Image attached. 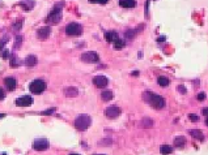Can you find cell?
Here are the masks:
<instances>
[{"label": "cell", "mask_w": 208, "mask_h": 155, "mask_svg": "<svg viewBox=\"0 0 208 155\" xmlns=\"http://www.w3.org/2000/svg\"><path fill=\"white\" fill-rule=\"evenodd\" d=\"M143 99L145 103L151 104L153 108H156V110H161L165 107V99L162 97H160V95L151 93V91L143 93Z\"/></svg>", "instance_id": "cell-1"}, {"label": "cell", "mask_w": 208, "mask_h": 155, "mask_svg": "<svg viewBox=\"0 0 208 155\" xmlns=\"http://www.w3.org/2000/svg\"><path fill=\"white\" fill-rule=\"evenodd\" d=\"M90 124H92V119H90L89 115H78V116L76 117V120H75V126H76L77 130H80V132H84V130H86L90 126Z\"/></svg>", "instance_id": "cell-2"}, {"label": "cell", "mask_w": 208, "mask_h": 155, "mask_svg": "<svg viewBox=\"0 0 208 155\" xmlns=\"http://www.w3.org/2000/svg\"><path fill=\"white\" fill-rule=\"evenodd\" d=\"M46 82L43 79H34V81L30 82L29 85V90L31 91L33 94H41L46 90Z\"/></svg>", "instance_id": "cell-3"}, {"label": "cell", "mask_w": 208, "mask_h": 155, "mask_svg": "<svg viewBox=\"0 0 208 155\" xmlns=\"http://www.w3.org/2000/svg\"><path fill=\"white\" fill-rule=\"evenodd\" d=\"M62 20V4H56L54 7V9L50 12L49 17H47V21L51 23H58Z\"/></svg>", "instance_id": "cell-4"}, {"label": "cell", "mask_w": 208, "mask_h": 155, "mask_svg": "<svg viewBox=\"0 0 208 155\" xmlns=\"http://www.w3.org/2000/svg\"><path fill=\"white\" fill-rule=\"evenodd\" d=\"M81 33H82V26L77 22H71L66 26V34L67 35L77 37V35H81Z\"/></svg>", "instance_id": "cell-5"}, {"label": "cell", "mask_w": 208, "mask_h": 155, "mask_svg": "<svg viewBox=\"0 0 208 155\" xmlns=\"http://www.w3.org/2000/svg\"><path fill=\"white\" fill-rule=\"evenodd\" d=\"M81 60L84 63H89V64H94V63L100 61V55L94 51H88L81 55Z\"/></svg>", "instance_id": "cell-6"}, {"label": "cell", "mask_w": 208, "mask_h": 155, "mask_svg": "<svg viewBox=\"0 0 208 155\" xmlns=\"http://www.w3.org/2000/svg\"><path fill=\"white\" fill-rule=\"evenodd\" d=\"M33 149L35 151H45L46 149H49V141L46 138H37L33 141Z\"/></svg>", "instance_id": "cell-7"}, {"label": "cell", "mask_w": 208, "mask_h": 155, "mask_svg": "<svg viewBox=\"0 0 208 155\" xmlns=\"http://www.w3.org/2000/svg\"><path fill=\"white\" fill-rule=\"evenodd\" d=\"M120 115V108L117 106H110L105 110V116L109 119H115Z\"/></svg>", "instance_id": "cell-8"}, {"label": "cell", "mask_w": 208, "mask_h": 155, "mask_svg": "<svg viewBox=\"0 0 208 155\" xmlns=\"http://www.w3.org/2000/svg\"><path fill=\"white\" fill-rule=\"evenodd\" d=\"M33 103V99H31L30 95H24V97H20L16 99V106L18 107H29Z\"/></svg>", "instance_id": "cell-9"}, {"label": "cell", "mask_w": 208, "mask_h": 155, "mask_svg": "<svg viewBox=\"0 0 208 155\" xmlns=\"http://www.w3.org/2000/svg\"><path fill=\"white\" fill-rule=\"evenodd\" d=\"M107 83H109V79L107 77H105V76H96V77H93V85L94 86H97V87H106L107 86Z\"/></svg>", "instance_id": "cell-10"}, {"label": "cell", "mask_w": 208, "mask_h": 155, "mask_svg": "<svg viewBox=\"0 0 208 155\" xmlns=\"http://www.w3.org/2000/svg\"><path fill=\"white\" fill-rule=\"evenodd\" d=\"M50 33H51L50 26H43L37 31V38L39 41H45V39H47L50 37Z\"/></svg>", "instance_id": "cell-11"}, {"label": "cell", "mask_w": 208, "mask_h": 155, "mask_svg": "<svg viewBox=\"0 0 208 155\" xmlns=\"http://www.w3.org/2000/svg\"><path fill=\"white\" fill-rule=\"evenodd\" d=\"M4 83H5V86H7L8 90L13 91L16 89V85H17V81H16L14 77H7L5 79H4Z\"/></svg>", "instance_id": "cell-12"}, {"label": "cell", "mask_w": 208, "mask_h": 155, "mask_svg": "<svg viewBox=\"0 0 208 155\" xmlns=\"http://www.w3.org/2000/svg\"><path fill=\"white\" fill-rule=\"evenodd\" d=\"M37 63H38V59H37L35 55H27V56L25 57L24 64H25L26 67H29V68H31V67H34Z\"/></svg>", "instance_id": "cell-13"}, {"label": "cell", "mask_w": 208, "mask_h": 155, "mask_svg": "<svg viewBox=\"0 0 208 155\" xmlns=\"http://www.w3.org/2000/svg\"><path fill=\"white\" fill-rule=\"evenodd\" d=\"M77 94H78L77 87L71 86V87H66L64 89V95L68 98H75V97H77Z\"/></svg>", "instance_id": "cell-14"}, {"label": "cell", "mask_w": 208, "mask_h": 155, "mask_svg": "<svg viewBox=\"0 0 208 155\" xmlns=\"http://www.w3.org/2000/svg\"><path fill=\"white\" fill-rule=\"evenodd\" d=\"M105 39L107 42H115L117 39H118V34L115 33V31H106L105 33Z\"/></svg>", "instance_id": "cell-15"}, {"label": "cell", "mask_w": 208, "mask_h": 155, "mask_svg": "<svg viewBox=\"0 0 208 155\" xmlns=\"http://www.w3.org/2000/svg\"><path fill=\"white\" fill-rule=\"evenodd\" d=\"M119 5L123 8H133L136 7L135 0H119Z\"/></svg>", "instance_id": "cell-16"}, {"label": "cell", "mask_w": 208, "mask_h": 155, "mask_svg": "<svg viewBox=\"0 0 208 155\" xmlns=\"http://www.w3.org/2000/svg\"><path fill=\"white\" fill-rule=\"evenodd\" d=\"M190 136L194 137L195 140H199V141H203L204 140V134L200 132V130H198V129H191L190 130Z\"/></svg>", "instance_id": "cell-17"}, {"label": "cell", "mask_w": 208, "mask_h": 155, "mask_svg": "<svg viewBox=\"0 0 208 155\" xmlns=\"http://www.w3.org/2000/svg\"><path fill=\"white\" fill-rule=\"evenodd\" d=\"M184 145H186V138H184V137H182V136H181V137H175V140H174V146H175V147H183V146Z\"/></svg>", "instance_id": "cell-18"}, {"label": "cell", "mask_w": 208, "mask_h": 155, "mask_svg": "<svg viewBox=\"0 0 208 155\" xmlns=\"http://www.w3.org/2000/svg\"><path fill=\"white\" fill-rule=\"evenodd\" d=\"M160 151H161L162 155H169V154L173 153V147L171 146H169V145H162L160 147Z\"/></svg>", "instance_id": "cell-19"}, {"label": "cell", "mask_w": 208, "mask_h": 155, "mask_svg": "<svg viewBox=\"0 0 208 155\" xmlns=\"http://www.w3.org/2000/svg\"><path fill=\"white\" fill-rule=\"evenodd\" d=\"M101 98H102V101H106V102H107V101H111V99H113V93H111V91H107V90H106V91H102Z\"/></svg>", "instance_id": "cell-20"}, {"label": "cell", "mask_w": 208, "mask_h": 155, "mask_svg": "<svg viewBox=\"0 0 208 155\" xmlns=\"http://www.w3.org/2000/svg\"><path fill=\"white\" fill-rule=\"evenodd\" d=\"M157 82H158L160 86H164V87H165V86L169 85V78L165 77V76H161V77L157 78Z\"/></svg>", "instance_id": "cell-21"}, {"label": "cell", "mask_w": 208, "mask_h": 155, "mask_svg": "<svg viewBox=\"0 0 208 155\" xmlns=\"http://www.w3.org/2000/svg\"><path fill=\"white\" fill-rule=\"evenodd\" d=\"M152 125H153L152 119L145 117V119H143V120H141V126H143V128H151Z\"/></svg>", "instance_id": "cell-22"}, {"label": "cell", "mask_w": 208, "mask_h": 155, "mask_svg": "<svg viewBox=\"0 0 208 155\" xmlns=\"http://www.w3.org/2000/svg\"><path fill=\"white\" fill-rule=\"evenodd\" d=\"M9 59H11V63H9V64H11L12 68H16V67L20 65V61H18V59H17V56H16V55H12Z\"/></svg>", "instance_id": "cell-23"}, {"label": "cell", "mask_w": 208, "mask_h": 155, "mask_svg": "<svg viewBox=\"0 0 208 155\" xmlns=\"http://www.w3.org/2000/svg\"><path fill=\"white\" fill-rule=\"evenodd\" d=\"M124 47V41H122V39L118 38L115 42H114V48L115 50H122Z\"/></svg>", "instance_id": "cell-24"}, {"label": "cell", "mask_w": 208, "mask_h": 155, "mask_svg": "<svg viewBox=\"0 0 208 155\" xmlns=\"http://www.w3.org/2000/svg\"><path fill=\"white\" fill-rule=\"evenodd\" d=\"M135 34H136L135 30H127V31L124 33V35H126V38H127V39H133Z\"/></svg>", "instance_id": "cell-25"}, {"label": "cell", "mask_w": 208, "mask_h": 155, "mask_svg": "<svg viewBox=\"0 0 208 155\" xmlns=\"http://www.w3.org/2000/svg\"><path fill=\"white\" fill-rule=\"evenodd\" d=\"M21 42H22V37L21 35H18L17 38H16V43H14V48H20V46H21Z\"/></svg>", "instance_id": "cell-26"}, {"label": "cell", "mask_w": 208, "mask_h": 155, "mask_svg": "<svg viewBox=\"0 0 208 155\" xmlns=\"http://www.w3.org/2000/svg\"><path fill=\"white\" fill-rule=\"evenodd\" d=\"M2 57L4 59V60L9 59V57H11V56H9V51H8V50H3V51H2Z\"/></svg>", "instance_id": "cell-27"}, {"label": "cell", "mask_w": 208, "mask_h": 155, "mask_svg": "<svg viewBox=\"0 0 208 155\" xmlns=\"http://www.w3.org/2000/svg\"><path fill=\"white\" fill-rule=\"evenodd\" d=\"M188 119L192 121V122H196V121H199V117L196 116V115H194V113H190L188 115Z\"/></svg>", "instance_id": "cell-28"}, {"label": "cell", "mask_w": 208, "mask_h": 155, "mask_svg": "<svg viewBox=\"0 0 208 155\" xmlns=\"http://www.w3.org/2000/svg\"><path fill=\"white\" fill-rule=\"evenodd\" d=\"M55 110H56V108H49L47 111H42L41 115H51V113L55 112Z\"/></svg>", "instance_id": "cell-29"}, {"label": "cell", "mask_w": 208, "mask_h": 155, "mask_svg": "<svg viewBox=\"0 0 208 155\" xmlns=\"http://www.w3.org/2000/svg\"><path fill=\"white\" fill-rule=\"evenodd\" d=\"M198 101H200V102L206 101V93H199L198 94Z\"/></svg>", "instance_id": "cell-30"}, {"label": "cell", "mask_w": 208, "mask_h": 155, "mask_svg": "<svg viewBox=\"0 0 208 155\" xmlns=\"http://www.w3.org/2000/svg\"><path fill=\"white\" fill-rule=\"evenodd\" d=\"M90 3H97V4H106L109 0H89Z\"/></svg>", "instance_id": "cell-31"}, {"label": "cell", "mask_w": 208, "mask_h": 155, "mask_svg": "<svg viewBox=\"0 0 208 155\" xmlns=\"http://www.w3.org/2000/svg\"><path fill=\"white\" fill-rule=\"evenodd\" d=\"M177 89H178V91H179V93H182V94H186V87H184L183 85H179L178 87H177Z\"/></svg>", "instance_id": "cell-32"}, {"label": "cell", "mask_w": 208, "mask_h": 155, "mask_svg": "<svg viewBox=\"0 0 208 155\" xmlns=\"http://www.w3.org/2000/svg\"><path fill=\"white\" fill-rule=\"evenodd\" d=\"M21 23H22L21 21L16 22V23H14V25H13V26H14V27H13V29H14V30H20V29H21Z\"/></svg>", "instance_id": "cell-33"}, {"label": "cell", "mask_w": 208, "mask_h": 155, "mask_svg": "<svg viewBox=\"0 0 208 155\" xmlns=\"http://www.w3.org/2000/svg\"><path fill=\"white\" fill-rule=\"evenodd\" d=\"M4 97H5V93H4V90L0 87V101H3Z\"/></svg>", "instance_id": "cell-34"}, {"label": "cell", "mask_w": 208, "mask_h": 155, "mask_svg": "<svg viewBox=\"0 0 208 155\" xmlns=\"http://www.w3.org/2000/svg\"><path fill=\"white\" fill-rule=\"evenodd\" d=\"M203 115L204 116L208 117V107H206V108H203Z\"/></svg>", "instance_id": "cell-35"}, {"label": "cell", "mask_w": 208, "mask_h": 155, "mask_svg": "<svg viewBox=\"0 0 208 155\" xmlns=\"http://www.w3.org/2000/svg\"><path fill=\"white\" fill-rule=\"evenodd\" d=\"M132 76H139V72H132Z\"/></svg>", "instance_id": "cell-36"}, {"label": "cell", "mask_w": 208, "mask_h": 155, "mask_svg": "<svg viewBox=\"0 0 208 155\" xmlns=\"http://www.w3.org/2000/svg\"><path fill=\"white\" fill-rule=\"evenodd\" d=\"M162 41H165V38H164V37H161V38H158V42H162Z\"/></svg>", "instance_id": "cell-37"}, {"label": "cell", "mask_w": 208, "mask_h": 155, "mask_svg": "<svg viewBox=\"0 0 208 155\" xmlns=\"http://www.w3.org/2000/svg\"><path fill=\"white\" fill-rule=\"evenodd\" d=\"M3 117H5V113H0V119H3Z\"/></svg>", "instance_id": "cell-38"}, {"label": "cell", "mask_w": 208, "mask_h": 155, "mask_svg": "<svg viewBox=\"0 0 208 155\" xmlns=\"http://www.w3.org/2000/svg\"><path fill=\"white\" fill-rule=\"evenodd\" d=\"M206 125L208 126V117H207V120H206Z\"/></svg>", "instance_id": "cell-39"}, {"label": "cell", "mask_w": 208, "mask_h": 155, "mask_svg": "<svg viewBox=\"0 0 208 155\" xmlns=\"http://www.w3.org/2000/svg\"><path fill=\"white\" fill-rule=\"evenodd\" d=\"M69 155H78V154H69Z\"/></svg>", "instance_id": "cell-40"}]
</instances>
